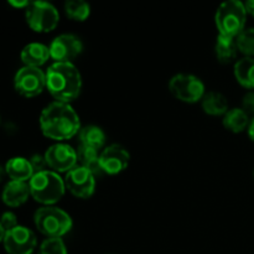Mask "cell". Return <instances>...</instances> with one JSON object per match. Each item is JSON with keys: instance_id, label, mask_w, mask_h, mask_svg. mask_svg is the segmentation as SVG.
<instances>
[{"instance_id": "25", "label": "cell", "mask_w": 254, "mask_h": 254, "mask_svg": "<svg viewBox=\"0 0 254 254\" xmlns=\"http://www.w3.org/2000/svg\"><path fill=\"white\" fill-rule=\"evenodd\" d=\"M39 254H67L62 238H46L40 246Z\"/></svg>"}, {"instance_id": "3", "label": "cell", "mask_w": 254, "mask_h": 254, "mask_svg": "<svg viewBox=\"0 0 254 254\" xmlns=\"http://www.w3.org/2000/svg\"><path fill=\"white\" fill-rule=\"evenodd\" d=\"M30 195L36 202L52 206L59 202L66 192L64 179L52 170L35 174L29 181Z\"/></svg>"}, {"instance_id": "4", "label": "cell", "mask_w": 254, "mask_h": 254, "mask_svg": "<svg viewBox=\"0 0 254 254\" xmlns=\"http://www.w3.org/2000/svg\"><path fill=\"white\" fill-rule=\"evenodd\" d=\"M247 21V9L240 0H228L217 7L215 22L217 30L223 36L236 39L245 30Z\"/></svg>"}, {"instance_id": "23", "label": "cell", "mask_w": 254, "mask_h": 254, "mask_svg": "<svg viewBox=\"0 0 254 254\" xmlns=\"http://www.w3.org/2000/svg\"><path fill=\"white\" fill-rule=\"evenodd\" d=\"M64 12L73 21H84L91 15V6L83 0H69L64 2Z\"/></svg>"}, {"instance_id": "33", "label": "cell", "mask_w": 254, "mask_h": 254, "mask_svg": "<svg viewBox=\"0 0 254 254\" xmlns=\"http://www.w3.org/2000/svg\"><path fill=\"white\" fill-rule=\"evenodd\" d=\"M5 168H2L1 165H0V183L2 181V179H4V175H5Z\"/></svg>"}, {"instance_id": "9", "label": "cell", "mask_w": 254, "mask_h": 254, "mask_svg": "<svg viewBox=\"0 0 254 254\" xmlns=\"http://www.w3.org/2000/svg\"><path fill=\"white\" fill-rule=\"evenodd\" d=\"M49 49L50 56L54 60V62L72 64V61L81 55L83 44L76 35L62 34L52 40Z\"/></svg>"}, {"instance_id": "14", "label": "cell", "mask_w": 254, "mask_h": 254, "mask_svg": "<svg viewBox=\"0 0 254 254\" xmlns=\"http://www.w3.org/2000/svg\"><path fill=\"white\" fill-rule=\"evenodd\" d=\"M29 196H31L29 184L10 180L2 190L1 200L9 207H19L26 202Z\"/></svg>"}, {"instance_id": "24", "label": "cell", "mask_w": 254, "mask_h": 254, "mask_svg": "<svg viewBox=\"0 0 254 254\" xmlns=\"http://www.w3.org/2000/svg\"><path fill=\"white\" fill-rule=\"evenodd\" d=\"M237 49L245 57H254V27L245 29L236 37Z\"/></svg>"}, {"instance_id": "32", "label": "cell", "mask_w": 254, "mask_h": 254, "mask_svg": "<svg viewBox=\"0 0 254 254\" xmlns=\"http://www.w3.org/2000/svg\"><path fill=\"white\" fill-rule=\"evenodd\" d=\"M5 235H6V232H5V230L2 228L1 223H0V242H4Z\"/></svg>"}, {"instance_id": "13", "label": "cell", "mask_w": 254, "mask_h": 254, "mask_svg": "<svg viewBox=\"0 0 254 254\" xmlns=\"http://www.w3.org/2000/svg\"><path fill=\"white\" fill-rule=\"evenodd\" d=\"M129 161H130V154L119 144H111L99 154V164L102 170L108 175L121 174L128 168Z\"/></svg>"}, {"instance_id": "2", "label": "cell", "mask_w": 254, "mask_h": 254, "mask_svg": "<svg viewBox=\"0 0 254 254\" xmlns=\"http://www.w3.org/2000/svg\"><path fill=\"white\" fill-rule=\"evenodd\" d=\"M45 74L47 91L56 102L69 104L78 98L82 89V77L73 64L54 62Z\"/></svg>"}, {"instance_id": "11", "label": "cell", "mask_w": 254, "mask_h": 254, "mask_svg": "<svg viewBox=\"0 0 254 254\" xmlns=\"http://www.w3.org/2000/svg\"><path fill=\"white\" fill-rule=\"evenodd\" d=\"M2 243L9 254H32L37 246V238L30 228L17 226L6 232Z\"/></svg>"}, {"instance_id": "5", "label": "cell", "mask_w": 254, "mask_h": 254, "mask_svg": "<svg viewBox=\"0 0 254 254\" xmlns=\"http://www.w3.org/2000/svg\"><path fill=\"white\" fill-rule=\"evenodd\" d=\"M34 222L41 235L47 238H62L72 228L71 216L55 206H44L35 212Z\"/></svg>"}, {"instance_id": "20", "label": "cell", "mask_w": 254, "mask_h": 254, "mask_svg": "<svg viewBox=\"0 0 254 254\" xmlns=\"http://www.w3.org/2000/svg\"><path fill=\"white\" fill-rule=\"evenodd\" d=\"M237 52L238 49L237 44H236V39L218 35L215 45V54L218 62L223 64H231L237 57Z\"/></svg>"}, {"instance_id": "17", "label": "cell", "mask_w": 254, "mask_h": 254, "mask_svg": "<svg viewBox=\"0 0 254 254\" xmlns=\"http://www.w3.org/2000/svg\"><path fill=\"white\" fill-rule=\"evenodd\" d=\"M76 151H77V164H78V166H82V168L87 169V170H88L94 178H96V176H101L102 174H103V170H102L101 168V164H99L98 150L79 144L78 149H77Z\"/></svg>"}, {"instance_id": "19", "label": "cell", "mask_w": 254, "mask_h": 254, "mask_svg": "<svg viewBox=\"0 0 254 254\" xmlns=\"http://www.w3.org/2000/svg\"><path fill=\"white\" fill-rule=\"evenodd\" d=\"M236 79L242 87L247 89H254V59L243 57L235 64L233 68Z\"/></svg>"}, {"instance_id": "22", "label": "cell", "mask_w": 254, "mask_h": 254, "mask_svg": "<svg viewBox=\"0 0 254 254\" xmlns=\"http://www.w3.org/2000/svg\"><path fill=\"white\" fill-rule=\"evenodd\" d=\"M79 144L99 150L106 144V134L103 129L97 126H86L78 133Z\"/></svg>"}, {"instance_id": "18", "label": "cell", "mask_w": 254, "mask_h": 254, "mask_svg": "<svg viewBox=\"0 0 254 254\" xmlns=\"http://www.w3.org/2000/svg\"><path fill=\"white\" fill-rule=\"evenodd\" d=\"M201 106L206 114L213 117H223L230 111L227 98L220 92H207L201 101Z\"/></svg>"}, {"instance_id": "10", "label": "cell", "mask_w": 254, "mask_h": 254, "mask_svg": "<svg viewBox=\"0 0 254 254\" xmlns=\"http://www.w3.org/2000/svg\"><path fill=\"white\" fill-rule=\"evenodd\" d=\"M66 190L78 198H89L96 190V178L87 169L77 165L64 179Z\"/></svg>"}, {"instance_id": "1", "label": "cell", "mask_w": 254, "mask_h": 254, "mask_svg": "<svg viewBox=\"0 0 254 254\" xmlns=\"http://www.w3.org/2000/svg\"><path fill=\"white\" fill-rule=\"evenodd\" d=\"M40 128L46 138L55 141L72 139L81 130V121L71 104L52 102L40 114Z\"/></svg>"}, {"instance_id": "29", "label": "cell", "mask_w": 254, "mask_h": 254, "mask_svg": "<svg viewBox=\"0 0 254 254\" xmlns=\"http://www.w3.org/2000/svg\"><path fill=\"white\" fill-rule=\"evenodd\" d=\"M9 4L11 6L16 7V9H26L30 5V1H26V0H21V1H17V0H9Z\"/></svg>"}, {"instance_id": "28", "label": "cell", "mask_w": 254, "mask_h": 254, "mask_svg": "<svg viewBox=\"0 0 254 254\" xmlns=\"http://www.w3.org/2000/svg\"><path fill=\"white\" fill-rule=\"evenodd\" d=\"M242 109L248 116H254V92H248L242 99Z\"/></svg>"}, {"instance_id": "8", "label": "cell", "mask_w": 254, "mask_h": 254, "mask_svg": "<svg viewBox=\"0 0 254 254\" xmlns=\"http://www.w3.org/2000/svg\"><path fill=\"white\" fill-rule=\"evenodd\" d=\"M14 86L17 93L22 97L34 98L46 88V74L36 67L24 66L15 74Z\"/></svg>"}, {"instance_id": "15", "label": "cell", "mask_w": 254, "mask_h": 254, "mask_svg": "<svg viewBox=\"0 0 254 254\" xmlns=\"http://www.w3.org/2000/svg\"><path fill=\"white\" fill-rule=\"evenodd\" d=\"M20 59H21L22 64L25 66L40 68V66L45 64L49 61V59H51V56H50V49L44 44L31 42V44L26 45L21 50Z\"/></svg>"}, {"instance_id": "30", "label": "cell", "mask_w": 254, "mask_h": 254, "mask_svg": "<svg viewBox=\"0 0 254 254\" xmlns=\"http://www.w3.org/2000/svg\"><path fill=\"white\" fill-rule=\"evenodd\" d=\"M247 131H248V136H250L251 140L254 141V117L251 119L250 126H248V128H247Z\"/></svg>"}, {"instance_id": "6", "label": "cell", "mask_w": 254, "mask_h": 254, "mask_svg": "<svg viewBox=\"0 0 254 254\" xmlns=\"http://www.w3.org/2000/svg\"><path fill=\"white\" fill-rule=\"evenodd\" d=\"M25 17L30 29L40 34L54 31L60 22L59 10L47 1H30Z\"/></svg>"}, {"instance_id": "26", "label": "cell", "mask_w": 254, "mask_h": 254, "mask_svg": "<svg viewBox=\"0 0 254 254\" xmlns=\"http://www.w3.org/2000/svg\"><path fill=\"white\" fill-rule=\"evenodd\" d=\"M29 161L32 166V170H34V175L35 174L42 173V171H46V168H49L46 158H45V155H41V154H34L29 159Z\"/></svg>"}, {"instance_id": "12", "label": "cell", "mask_w": 254, "mask_h": 254, "mask_svg": "<svg viewBox=\"0 0 254 254\" xmlns=\"http://www.w3.org/2000/svg\"><path fill=\"white\" fill-rule=\"evenodd\" d=\"M45 158L49 168L57 174H67L77 166V151L64 143L50 146L45 153Z\"/></svg>"}, {"instance_id": "34", "label": "cell", "mask_w": 254, "mask_h": 254, "mask_svg": "<svg viewBox=\"0 0 254 254\" xmlns=\"http://www.w3.org/2000/svg\"><path fill=\"white\" fill-rule=\"evenodd\" d=\"M253 178H254V169H253Z\"/></svg>"}, {"instance_id": "7", "label": "cell", "mask_w": 254, "mask_h": 254, "mask_svg": "<svg viewBox=\"0 0 254 254\" xmlns=\"http://www.w3.org/2000/svg\"><path fill=\"white\" fill-rule=\"evenodd\" d=\"M169 91L174 98L189 104L202 101L206 94L203 82L190 73H178L171 77L169 81Z\"/></svg>"}, {"instance_id": "31", "label": "cell", "mask_w": 254, "mask_h": 254, "mask_svg": "<svg viewBox=\"0 0 254 254\" xmlns=\"http://www.w3.org/2000/svg\"><path fill=\"white\" fill-rule=\"evenodd\" d=\"M246 9H247V14H251L254 17V0H250V1L245 2Z\"/></svg>"}, {"instance_id": "21", "label": "cell", "mask_w": 254, "mask_h": 254, "mask_svg": "<svg viewBox=\"0 0 254 254\" xmlns=\"http://www.w3.org/2000/svg\"><path fill=\"white\" fill-rule=\"evenodd\" d=\"M250 116L242 108H232L223 116L222 124L232 133H242L250 126Z\"/></svg>"}, {"instance_id": "27", "label": "cell", "mask_w": 254, "mask_h": 254, "mask_svg": "<svg viewBox=\"0 0 254 254\" xmlns=\"http://www.w3.org/2000/svg\"><path fill=\"white\" fill-rule=\"evenodd\" d=\"M0 223H1L5 232H9V231H11L12 228L19 226L17 225L16 215H15L14 212H10V211H6V212L2 213L1 217H0Z\"/></svg>"}, {"instance_id": "16", "label": "cell", "mask_w": 254, "mask_h": 254, "mask_svg": "<svg viewBox=\"0 0 254 254\" xmlns=\"http://www.w3.org/2000/svg\"><path fill=\"white\" fill-rule=\"evenodd\" d=\"M5 173L11 179V181H20V183H27L34 176V170L29 159L21 156L10 159L5 164Z\"/></svg>"}]
</instances>
